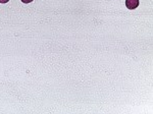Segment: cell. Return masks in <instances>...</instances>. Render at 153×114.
<instances>
[{
    "label": "cell",
    "instance_id": "cell-3",
    "mask_svg": "<svg viewBox=\"0 0 153 114\" xmlns=\"http://www.w3.org/2000/svg\"><path fill=\"white\" fill-rule=\"evenodd\" d=\"M9 0H0V3H7Z\"/></svg>",
    "mask_w": 153,
    "mask_h": 114
},
{
    "label": "cell",
    "instance_id": "cell-2",
    "mask_svg": "<svg viewBox=\"0 0 153 114\" xmlns=\"http://www.w3.org/2000/svg\"><path fill=\"white\" fill-rule=\"evenodd\" d=\"M33 0H22V2H24V3H30V2H32Z\"/></svg>",
    "mask_w": 153,
    "mask_h": 114
},
{
    "label": "cell",
    "instance_id": "cell-1",
    "mask_svg": "<svg viewBox=\"0 0 153 114\" xmlns=\"http://www.w3.org/2000/svg\"><path fill=\"white\" fill-rule=\"evenodd\" d=\"M126 6L129 9H136L139 6V0H126Z\"/></svg>",
    "mask_w": 153,
    "mask_h": 114
}]
</instances>
